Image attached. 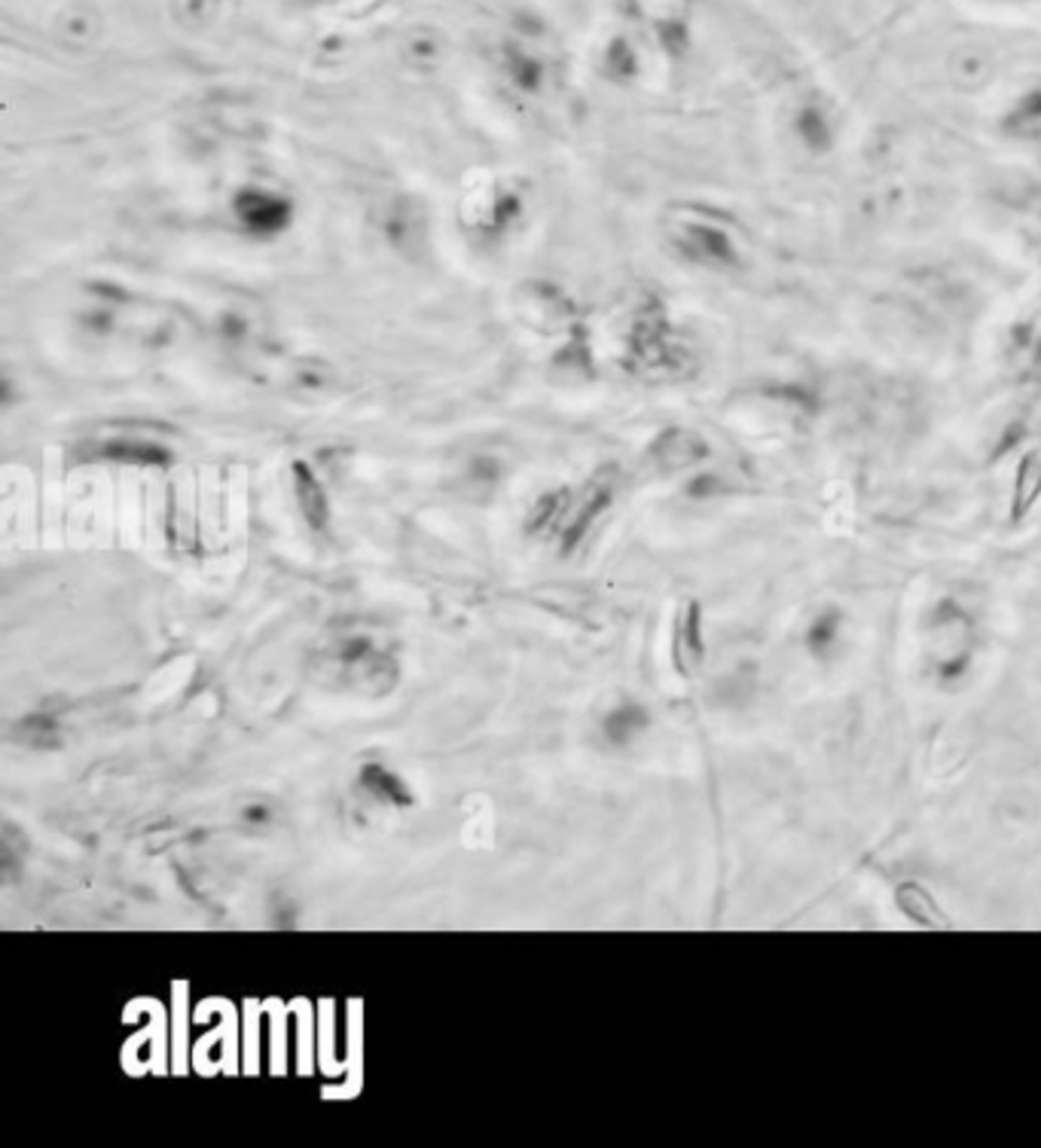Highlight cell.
Listing matches in <instances>:
<instances>
[{"label": "cell", "instance_id": "obj_1", "mask_svg": "<svg viewBox=\"0 0 1041 1148\" xmlns=\"http://www.w3.org/2000/svg\"><path fill=\"white\" fill-rule=\"evenodd\" d=\"M672 245L682 257H687L690 263H700V266H718L721 270V266L737 263V248H734L730 235L706 217L679 220L672 227Z\"/></svg>", "mask_w": 1041, "mask_h": 1148}, {"label": "cell", "instance_id": "obj_2", "mask_svg": "<svg viewBox=\"0 0 1041 1148\" xmlns=\"http://www.w3.org/2000/svg\"><path fill=\"white\" fill-rule=\"evenodd\" d=\"M629 13L663 43L669 53H682L687 43L694 0H627Z\"/></svg>", "mask_w": 1041, "mask_h": 1148}, {"label": "cell", "instance_id": "obj_3", "mask_svg": "<svg viewBox=\"0 0 1041 1148\" xmlns=\"http://www.w3.org/2000/svg\"><path fill=\"white\" fill-rule=\"evenodd\" d=\"M333 664L345 672V679L355 684H388V657L379 654L376 645L364 636H348L337 651Z\"/></svg>", "mask_w": 1041, "mask_h": 1148}, {"label": "cell", "instance_id": "obj_4", "mask_svg": "<svg viewBox=\"0 0 1041 1148\" xmlns=\"http://www.w3.org/2000/svg\"><path fill=\"white\" fill-rule=\"evenodd\" d=\"M238 217H242V223H248L257 233H266V230L272 233V230H278L285 223L288 208H285V202H278V199L263 193V190H248V193L238 196Z\"/></svg>", "mask_w": 1041, "mask_h": 1148}, {"label": "cell", "instance_id": "obj_5", "mask_svg": "<svg viewBox=\"0 0 1041 1148\" xmlns=\"http://www.w3.org/2000/svg\"><path fill=\"white\" fill-rule=\"evenodd\" d=\"M702 642H700V605L687 602L679 614L675 624V666L682 675H690L694 666L700 664Z\"/></svg>", "mask_w": 1041, "mask_h": 1148}, {"label": "cell", "instance_id": "obj_6", "mask_svg": "<svg viewBox=\"0 0 1041 1148\" xmlns=\"http://www.w3.org/2000/svg\"><path fill=\"white\" fill-rule=\"evenodd\" d=\"M293 486H297V502H300V510H303L309 525H312V529H324V525H327V514H330V510H327V498H324L321 483L312 477V470H309L303 462L293 465Z\"/></svg>", "mask_w": 1041, "mask_h": 1148}, {"label": "cell", "instance_id": "obj_7", "mask_svg": "<svg viewBox=\"0 0 1041 1148\" xmlns=\"http://www.w3.org/2000/svg\"><path fill=\"white\" fill-rule=\"evenodd\" d=\"M360 785L370 791L376 801L388 804V807H410L413 804V794L407 791V785L397 779L395 773L385 770L382 764H367L360 770Z\"/></svg>", "mask_w": 1041, "mask_h": 1148}, {"label": "cell", "instance_id": "obj_8", "mask_svg": "<svg viewBox=\"0 0 1041 1148\" xmlns=\"http://www.w3.org/2000/svg\"><path fill=\"white\" fill-rule=\"evenodd\" d=\"M1041 495V455L1029 452L1021 462L1017 470V486H1014V502H1011V520H1024L1029 507L1039 502Z\"/></svg>", "mask_w": 1041, "mask_h": 1148}, {"label": "cell", "instance_id": "obj_9", "mask_svg": "<svg viewBox=\"0 0 1041 1148\" xmlns=\"http://www.w3.org/2000/svg\"><path fill=\"white\" fill-rule=\"evenodd\" d=\"M657 452H660V459H663L666 465H687V462L700 459L702 443L700 437L690 434V430H669V434L660 437Z\"/></svg>", "mask_w": 1041, "mask_h": 1148}, {"label": "cell", "instance_id": "obj_10", "mask_svg": "<svg viewBox=\"0 0 1041 1148\" xmlns=\"http://www.w3.org/2000/svg\"><path fill=\"white\" fill-rule=\"evenodd\" d=\"M1008 128H1011L1014 135H1021V138H1036V135H1041V90L1029 92V95H1024V98L1014 105L1011 117H1008Z\"/></svg>", "mask_w": 1041, "mask_h": 1148}, {"label": "cell", "instance_id": "obj_11", "mask_svg": "<svg viewBox=\"0 0 1041 1148\" xmlns=\"http://www.w3.org/2000/svg\"><path fill=\"white\" fill-rule=\"evenodd\" d=\"M797 132H800V138H804L812 150H825L827 144H831V126H827V117L819 108L800 110Z\"/></svg>", "mask_w": 1041, "mask_h": 1148}]
</instances>
